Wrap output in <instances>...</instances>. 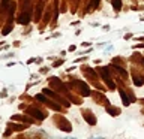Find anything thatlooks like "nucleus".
Here are the masks:
<instances>
[{"instance_id": "1", "label": "nucleus", "mask_w": 144, "mask_h": 139, "mask_svg": "<svg viewBox=\"0 0 144 139\" xmlns=\"http://www.w3.org/2000/svg\"><path fill=\"white\" fill-rule=\"evenodd\" d=\"M29 112H30L32 115H35V117H38V118H39V120H44V115H42V114H41L39 111H35V109H30Z\"/></svg>"}, {"instance_id": "2", "label": "nucleus", "mask_w": 144, "mask_h": 139, "mask_svg": "<svg viewBox=\"0 0 144 139\" xmlns=\"http://www.w3.org/2000/svg\"><path fill=\"white\" fill-rule=\"evenodd\" d=\"M113 8L116 11H120V8H122V0H113Z\"/></svg>"}, {"instance_id": "3", "label": "nucleus", "mask_w": 144, "mask_h": 139, "mask_svg": "<svg viewBox=\"0 0 144 139\" xmlns=\"http://www.w3.org/2000/svg\"><path fill=\"white\" fill-rule=\"evenodd\" d=\"M120 96H122V99H123V103H125V105H129V99H128V96H126V93H125L123 90H120Z\"/></svg>"}, {"instance_id": "4", "label": "nucleus", "mask_w": 144, "mask_h": 139, "mask_svg": "<svg viewBox=\"0 0 144 139\" xmlns=\"http://www.w3.org/2000/svg\"><path fill=\"white\" fill-rule=\"evenodd\" d=\"M11 29H12L11 26H8V27H5V29H3V34H8V33L11 31Z\"/></svg>"}, {"instance_id": "5", "label": "nucleus", "mask_w": 144, "mask_h": 139, "mask_svg": "<svg viewBox=\"0 0 144 139\" xmlns=\"http://www.w3.org/2000/svg\"><path fill=\"white\" fill-rule=\"evenodd\" d=\"M98 5H99V0H92V8H95Z\"/></svg>"}, {"instance_id": "6", "label": "nucleus", "mask_w": 144, "mask_h": 139, "mask_svg": "<svg viewBox=\"0 0 144 139\" xmlns=\"http://www.w3.org/2000/svg\"><path fill=\"white\" fill-rule=\"evenodd\" d=\"M141 84H143L141 79H140V78H135V85H141Z\"/></svg>"}, {"instance_id": "7", "label": "nucleus", "mask_w": 144, "mask_h": 139, "mask_svg": "<svg viewBox=\"0 0 144 139\" xmlns=\"http://www.w3.org/2000/svg\"><path fill=\"white\" fill-rule=\"evenodd\" d=\"M8 2H9V0H2V5H3V6H6V5H8Z\"/></svg>"}]
</instances>
